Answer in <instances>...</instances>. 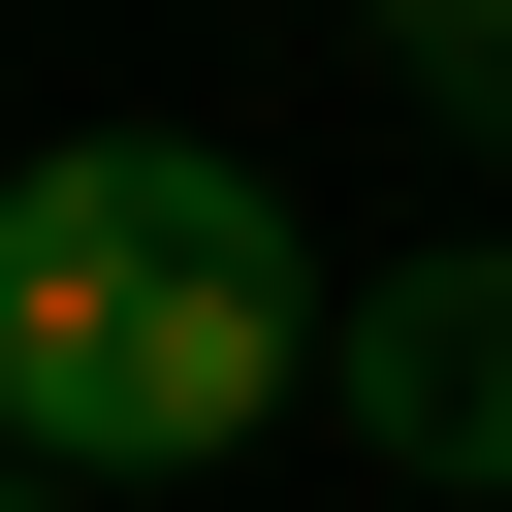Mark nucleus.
<instances>
[{"instance_id": "nucleus-1", "label": "nucleus", "mask_w": 512, "mask_h": 512, "mask_svg": "<svg viewBox=\"0 0 512 512\" xmlns=\"http://www.w3.org/2000/svg\"><path fill=\"white\" fill-rule=\"evenodd\" d=\"M224 224H288L224 128H64V160H0V480H64V448H96L128 288H160V256H224Z\"/></svg>"}, {"instance_id": "nucleus-2", "label": "nucleus", "mask_w": 512, "mask_h": 512, "mask_svg": "<svg viewBox=\"0 0 512 512\" xmlns=\"http://www.w3.org/2000/svg\"><path fill=\"white\" fill-rule=\"evenodd\" d=\"M288 384H320V256H288V224L160 256V288H128V352H96V448H64V512H128V480H224Z\"/></svg>"}, {"instance_id": "nucleus-3", "label": "nucleus", "mask_w": 512, "mask_h": 512, "mask_svg": "<svg viewBox=\"0 0 512 512\" xmlns=\"http://www.w3.org/2000/svg\"><path fill=\"white\" fill-rule=\"evenodd\" d=\"M320 416L416 480V512H512V256H384L320 320Z\"/></svg>"}, {"instance_id": "nucleus-4", "label": "nucleus", "mask_w": 512, "mask_h": 512, "mask_svg": "<svg viewBox=\"0 0 512 512\" xmlns=\"http://www.w3.org/2000/svg\"><path fill=\"white\" fill-rule=\"evenodd\" d=\"M352 32H384V64H416V96L480 128V160H512V0H352Z\"/></svg>"}, {"instance_id": "nucleus-5", "label": "nucleus", "mask_w": 512, "mask_h": 512, "mask_svg": "<svg viewBox=\"0 0 512 512\" xmlns=\"http://www.w3.org/2000/svg\"><path fill=\"white\" fill-rule=\"evenodd\" d=\"M0 512H64V480H0Z\"/></svg>"}]
</instances>
